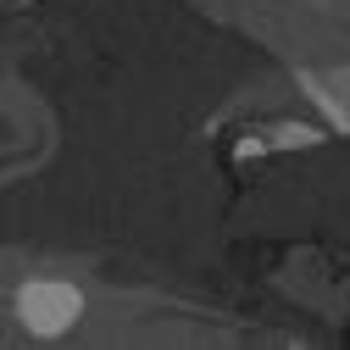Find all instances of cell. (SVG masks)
<instances>
[{
	"instance_id": "obj_1",
	"label": "cell",
	"mask_w": 350,
	"mask_h": 350,
	"mask_svg": "<svg viewBox=\"0 0 350 350\" xmlns=\"http://www.w3.org/2000/svg\"><path fill=\"white\" fill-rule=\"evenodd\" d=\"M23 317L39 334H56V328H67L78 317V295L67 284H33V289H23Z\"/></svg>"
}]
</instances>
